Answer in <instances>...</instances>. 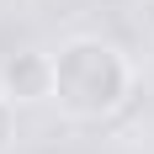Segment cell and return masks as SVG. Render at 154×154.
I'll use <instances>...</instances> for the list:
<instances>
[{"mask_svg":"<svg viewBox=\"0 0 154 154\" xmlns=\"http://www.w3.org/2000/svg\"><path fill=\"white\" fill-rule=\"evenodd\" d=\"M133 101V64L112 37H69L53 53V106L69 122H112Z\"/></svg>","mask_w":154,"mask_h":154,"instance_id":"obj_1","label":"cell"},{"mask_svg":"<svg viewBox=\"0 0 154 154\" xmlns=\"http://www.w3.org/2000/svg\"><path fill=\"white\" fill-rule=\"evenodd\" d=\"M0 96L11 106H37V101H53V53L43 48H16L0 64Z\"/></svg>","mask_w":154,"mask_h":154,"instance_id":"obj_2","label":"cell"},{"mask_svg":"<svg viewBox=\"0 0 154 154\" xmlns=\"http://www.w3.org/2000/svg\"><path fill=\"white\" fill-rule=\"evenodd\" d=\"M11 143H16V106L0 96V154H11Z\"/></svg>","mask_w":154,"mask_h":154,"instance_id":"obj_3","label":"cell"}]
</instances>
